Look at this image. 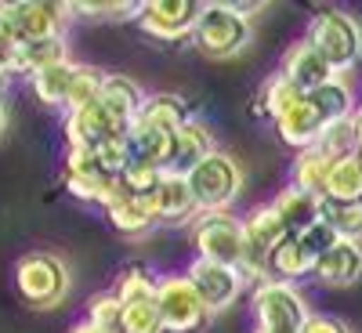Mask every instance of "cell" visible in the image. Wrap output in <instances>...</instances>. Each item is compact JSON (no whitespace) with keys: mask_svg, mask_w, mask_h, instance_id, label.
<instances>
[{"mask_svg":"<svg viewBox=\"0 0 362 333\" xmlns=\"http://www.w3.org/2000/svg\"><path fill=\"white\" fill-rule=\"evenodd\" d=\"M319 153L329 156V160H348V156H358V127H355V116L348 119H337V124H326L322 138H319Z\"/></svg>","mask_w":362,"mask_h":333,"instance_id":"obj_32","label":"cell"},{"mask_svg":"<svg viewBox=\"0 0 362 333\" xmlns=\"http://www.w3.org/2000/svg\"><path fill=\"white\" fill-rule=\"evenodd\" d=\"M254 333H286V329H254Z\"/></svg>","mask_w":362,"mask_h":333,"instance_id":"obj_47","label":"cell"},{"mask_svg":"<svg viewBox=\"0 0 362 333\" xmlns=\"http://www.w3.org/2000/svg\"><path fill=\"white\" fill-rule=\"evenodd\" d=\"M105 218L116 232H124V235H145L148 228H156V214H153V206H148L145 196H119L105 206Z\"/></svg>","mask_w":362,"mask_h":333,"instance_id":"obj_25","label":"cell"},{"mask_svg":"<svg viewBox=\"0 0 362 333\" xmlns=\"http://www.w3.org/2000/svg\"><path fill=\"white\" fill-rule=\"evenodd\" d=\"M98 153V160H102V167L109 170V174H124L131 163H134V148H131V134H116V138H109L102 148H95Z\"/></svg>","mask_w":362,"mask_h":333,"instance_id":"obj_37","label":"cell"},{"mask_svg":"<svg viewBox=\"0 0 362 333\" xmlns=\"http://www.w3.org/2000/svg\"><path fill=\"white\" fill-rule=\"evenodd\" d=\"M105 76H109V73H102V69H95V66H80L76 87H73V98H69V109H66V112L83 109V105H95L98 95H102V87H105Z\"/></svg>","mask_w":362,"mask_h":333,"instance_id":"obj_36","label":"cell"},{"mask_svg":"<svg viewBox=\"0 0 362 333\" xmlns=\"http://www.w3.org/2000/svg\"><path fill=\"white\" fill-rule=\"evenodd\" d=\"M189 283L196 286V293L203 297V305L210 312H225L232 308L239 297H243V271L239 268H228V264H218V261H206V257H196L189 264Z\"/></svg>","mask_w":362,"mask_h":333,"instance_id":"obj_11","label":"cell"},{"mask_svg":"<svg viewBox=\"0 0 362 333\" xmlns=\"http://www.w3.org/2000/svg\"><path fill=\"white\" fill-rule=\"evenodd\" d=\"M300 98H305V95H300V90H297L283 73H276L272 80H264V87H261L257 112H261V116H268V119H279V116H283L286 109H293Z\"/></svg>","mask_w":362,"mask_h":333,"instance_id":"obj_33","label":"cell"},{"mask_svg":"<svg viewBox=\"0 0 362 333\" xmlns=\"http://www.w3.org/2000/svg\"><path fill=\"white\" fill-rule=\"evenodd\" d=\"M300 333H351V329L334 315H312L305 326H300Z\"/></svg>","mask_w":362,"mask_h":333,"instance_id":"obj_41","label":"cell"},{"mask_svg":"<svg viewBox=\"0 0 362 333\" xmlns=\"http://www.w3.org/2000/svg\"><path fill=\"white\" fill-rule=\"evenodd\" d=\"M112 293L124 300V305H148V300H156V293H160V279H156L148 268L131 264V268L119 271Z\"/></svg>","mask_w":362,"mask_h":333,"instance_id":"obj_31","label":"cell"},{"mask_svg":"<svg viewBox=\"0 0 362 333\" xmlns=\"http://www.w3.org/2000/svg\"><path fill=\"white\" fill-rule=\"evenodd\" d=\"M254 315H257V329H286V333H300L312 319L308 312V300L293 283H283V279H264L254 286Z\"/></svg>","mask_w":362,"mask_h":333,"instance_id":"obj_5","label":"cell"},{"mask_svg":"<svg viewBox=\"0 0 362 333\" xmlns=\"http://www.w3.org/2000/svg\"><path fill=\"white\" fill-rule=\"evenodd\" d=\"M69 333H102V329H95V326H90V322L83 319V322H80V326H73Z\"/></svg>","mask_w":362,"mask_h":333,"instance_id":"obj_43","label":"cell"},{"mask_svg":"<svg viewBox=\"0 0 362 333\" xmlns=\"http://www.w3.org/2000/svg\"><path fill=\"white\" fill-rule=\"evenodd\" d=\"M131 148H134V160H141V163H156V167H163L167 170V163H170V148H174V134H163V131H156V127H145V124H131Z\"/></svg>","mask_w":362,"mask_h":333,"instance_id":"obj_28","label":"cell"},{"mask_svg":"<svg viewBox=\"0 0 362 333\" xmlns=\"http://www.w3.org/2000/svg\"><path fill=\"white\" fill-rule=\"evenodd\" d=\"M322 199H341V203L362 199V153L348 156V160H334V170H329Z\"/></svg>","mask_w":362,"mask_h":333,"instance_id":"obj_29","label":"cell"},{"mask_svg":"<svg viewBox=\"0 0 362 333\" xmlns=\"http://www.w3.org/2000/svg\"><path fill=\"white\" fill-rule=\"evenodd\" d=\"M279 73L300 90V95H312V90H319L322 83H329V80L337 76L334 69H329V62H326V58H322L308 40H297V44L283 54Z\"/></svg>","mask_w":362,"mask_h":333,"instance_id":"obj_13","label":"cell"},{"mask_svg":"<svg viewBox=\"0 0 362 333\" xmlns=\"http://www.w3.org/2000/svg\"><path fill=\"white\" fill-rule=\"evenodd\" d=\"M300 243H305L315 257H322L326 250H334L337 243H341V235L334 232V228H329L326 221H315L312 228H305V232H300Z\"/></svg>","mask_w":362,"mask_h":333,"instance_id":"obj_39","label":"cell"},{"mask_svg":"<svg viewBox=\"0 0 362 333\" xmlns=\"http://www.w3.org/2000/svg\"><path fill=\"white\" fill-rule=\"evenodd\" d=\"M305 40L326 58L329 69H334L337 76L355 69L358 58H362V25H358V18H351L341 8L315 11V18L308 22Z\"/></svg>","mask_w":362,"mask_h":333,"instance_id":"obj_1","label":"cell"},{"mask_svg":"<svg viewBox=\"0 0 362 333\" xmlns=\"http://www.w3.org/2000/svg\"><path fill=\"white\" fill-rule=\"evenodd\" d=\"M148 206H153L156 221H189V218H199V203H196V192L189 185V174H170L160 181V189L153 196H145Z\"/></svg>","mask_w":362,"mask_h":333,"instance_id":"obj_14","label":"cell"},{"mask_svg":"<svg viewBox=\"0 0 362 333\" xmlns=\"http://www.w3.org/2000/svg\"><path fill=\"white\" fill-rule=\"evenodd\" d=\"M312 276H315L322 286H351V283L362 276V247L341 239L334 250H326V254L315 261Z\"/></svg>","mask_w":362,"mask_h":333,"instance_id":"obj_19","label":"cell"},{"mask_svg":"<svg viewBox=\"0 0 362 333\" xmlns=\"http://www.w3.org/2000/svg\"><path fill=\"white\" fill-rule=\"evenodd\" d=\"M127 131H131V127L116 124V119H112L98 102L66 112V141H69V148H102L109 138L127 134Z\"/></svg>","mask_w":362,"mask_h":333,"instance_id":"obj_12","label":"cell"},{"mask_svg":"<svg viewBox=\"0 0 362 333\" xmlns=\"http://www.w3.org/2000/svg\"><path fill=\"white\" fill-rule=\"evenodd\" d=\"M250 40V18L239 15L235 4H203V15L196 22L192 44L206 58H232Z\"/></svg>","mask_w":362,"mask_h":333,"instance_id":"obj_4","label":"cell"},{"mask_svg":"<svg viewBox=\"0 0 362 333\" xmlns=\"http://www.w3.org/2000/svg\"><path fill=\"white\" fill-rule=\"evenodd\" d=\"M8 80H11V73H8V69H0V95L8 90Z\"/></svg>","mask_w":362,"mask_h":333,"instance_id":"obj_45","label":"cell"},{"mask_svg":"<svg viewBox=\"0 0 362 333\" xmlns=\"http://www.w3.org/2000/svg\"><path fill=\"white\" fill-rule=\"evenodd\" d=\"M210 153H218L214 134H210V127L203 124L199 116H192L189 124L174 134V148H170L167 170H170V174H189V170H196Z\"/></svg>","mask_w":362,"mask_h":333,"instance_id":"obj_16","label":"cell"},{"mask_svg":"<svg viewBox=\"0 0 362 333\" xmlns=\"http://www.w3.org/2000/svg\"><path fill=\"white\" fill-rule=\"evenodd\" d=\"M69 62V47H66V37L62 40H25L22 47H15L11 54V76H29L33 80L37 73L51 69V66H62Z\"/></svg>","mask_w":362,"mask_h":333,"instance_id":"obj_20","label":"cell"},{"mask_svg":"<svg viewBox=\"0 0 362 333\" xmlns=\"http://www.w3.org/2000/svg\"><path fill=\"white\" fill-rule=\"evenodd\" d=\"M156 308L163 315L167 333H203L210 326V315H214L203 305V297L196 293V286L189 283V276H167V279H160Z\"/></svg>","mask_w":362,"mask_h":333,"instance_id":"obj_8","label":"cell"},{"mask_svg":"<svg viewBox=\"0 0 362 333\" xmlns=\"http://www.w3.org/2000/svg\"><path fill=\"white\" fill-rule=\"evenodd\" d=\"M319 218L334 228L341 239H348V243H358V239H362V199H351V203L322 199Z\"/></svg>","mask_w":362,"mask_h":333,"instance_id":"obj_30","label":"cell"},{"mask_svg":"<svg viewBox=\"0 0 362 333\" xmlns=\"http://www.w3.org/2000/svg\"><path fill=\"white\" fill-rule=\"evenodd\" d=\"M355 127H358V153H362V105H358V112H355Z\"/></svg>","mask_w":362,"mask_h":333,"instance_id":"obj_44","label":"cell"},{"mask_svg":"<svg viewBox=\"0 0 362 333\" xmlns=\"http://www.w3.org/2000/svg\"><path fill=\"white\" fill-rule=\"evenodd\" d=\"M66 189L76 199L98 203V206H109L119 196H131L124 189V181L102 167L95 148H69V153H66Z\"/></svg>","mask_w":362,"mask_h":333,"instance_id":"obj_7","label":"cell"},{"mask_svg":"<svg viewBox=\"0 0 362 333\" xmlns=\"http://www.w3.org/2000/svg\"><path fill=\"white\" fill-rule=\"evenodd\" d=\"M192 119L189 112V102L181 98V95H170V90H160V95H148L145 98V109L138 116V124L145 127H156L163 134H177L181 127H185Z\"/></svg>","mask_w":362,"mask_h":333,"instance_id":"obj_21","label":"cell"},{"mask_svg":"<svg viewBox=\"0 0 362 333\" xmlns=\"http://www.w3.org/2000/svg\"><path fill=\"white\" fill-rule=\"evenodd\" d=\"M124 333H167L156 300H148V305H127V312H124Z\"/></svg>","mask_w":362,"mask_h":333,"instance_id":"obj_38","label":"cell"},{"mask_svg":"<svg viewBox=\"0 0 362 333\" xmlns=\"http://www.w3.org/2000/svg\"><path fill=\"white\" fill-rule=\"evenodd\" d=\"M189 185L196 192L199 214H214V210H228L232 199L239 196V185H243V170L228 153H210L196 170H189Z\"/></svg>","mask_w":362,"mask_h":333,"instance_id":"obj_6","label":"cell"},{"mask_svg":"<svg viewBox=\"0 0 362 333\" xmlns=\"http://www.w3.org/2000/svg\"><path fill=\"white\" fill-rule=\"evenodd\" d=\"M145 98H148V95L138 87V80H131L127 73H109L102 95H98V105L116 119V124L131 127L134 119L141 116V109H145Z\"/></svg>","mask_w":362,"mask_h":333,"instance_id":"obj_17","label":"cell"},{"mask_svg":"<svg viewBox=\"0 0 362 333\" xmlns=\"http://www.w3.org/2000/svg\"><path fill=\"white\" fill-rule=\"evenodd\" d=\"M11 54H15V47H11L4 37H0V69H8V66H11ZM8 73H11V69H8Z\"/></svg>","mask_w":362,"mask_h":333,"instance_id":"obj_42","label":"cell"},{"mask_svg":"<svg viewBox=\"0 0 362 333\" xmlns=\"http://www.w3.org/2000/svg\"><path fill=\"white\" fill-rule=\"evenodd\" d=\"M167 177V170L163 167H156V163H141V160H134L124 174H119V181H124V189L131 192V196H153L156 189H160V181Z\"/></svg>","mask_w":362,"mask_h":333,"instance_id":"obj_35","label":"cell"},{"mask_svg":"<svg viewBox=\"0 0 362 333\" xmlns=\"http://www.w3.org/2000/svg\"><path fill=\"white\" fill-rule=\"evenodd\" d=\"M329 170H334V160L322 156L319 148H305L297 153L293 160V170H290V185H297L300 192H312V196H326V181H329Z\"/></svg>","mask_w":362,"mask_h":333,"instance_id":"obj_27","label":"cell"},{"mask_svg":"<svg viewBox=\"0 0 362 333\" xmlns=\"http://www.w3.org/2000/svg\"><path fill=\"white\" fill-rule=\"evenodd\" d=\"M76 73H80V62H62V66H51L44 73H37L29 80L33 95L44 102V105H54V109H69V98H73V87H76Z\"/></svg>","mask_w":362,"mask_h":333,"instance_id":"obj_24","label":"cell"},{"mask_svg":"<svg viewBox=\"0 0 362 333\" xmlns=\"http://www.w3.org/2000/svg\"><path fill=\"white\" fill-rule=\"evenodd\" d=\"M0 37H4L11 47H22V44H25L22 25H18V15H15V4H0Z\"/></svg>","mask_w":362,"mask_h":333,"instance_id":"obj_40","label":"cell"},{"mask_svg":"<svg viewBox=\"0 0 362 333\" xmlns=\"http://www.w3.org/2000/svg\"><path fill=\"white\" fill-rule=\"evenodd\" d=\"M18 25L25 40H62L66 37V4H44V0H18Z\"/></svg>","mask_w":362,"mask_h":333,"instance_id":"obj_18","label":"cell"},{"mask_svg":"<svg viewBox=\"0 0 362 333\" xmlns=\"http://www.w3.org/2000/svg\"><path fill=\"white\" fill-rule=\"evenodd\" d=\"M124 312L127 305L116 293H98L87 300V322L102 333H124Z\"/></svg>","mask_w":362,"mask_h":333,"instance_id":"obj_34","label":"cell"},{"mask_svg":"<svg viewBox=\"0 0 362 333\" xmlns=\"http://www.w3.org/2000/svg\"><path fill=\"white\" fill-rule=\"evenodd\" d=\"M15 286L33 308H58L69 293V268L54 254H25L15 264Z\"/></svg>","mask_w":362,"mask_h":333,"instance_id":"obj_3","label":"cell"},{"mask_svg":"<svg viewBox=\"0 0 362 333\" xmlns=\"http://www.w3.org/2000/svg\"><path fill=\"white\" fill-rule=\"evenodd\" d=\"M192 243H196L199 257L228 264V268H239V261H243V243H247L243 218L228 214V210L199 214L196 218V228H192Z\"/></svg>","mask_w":362,"mask_h":333,"instance_id":"obj_9","label":"cell"},{"mask_svg":"<svg viewBox=\"0 0 362 333\" xmlns=\"http://www.w3.org/2000/svg\"><path fill=\"white\" fill-rule=\"evenodd\" d=\"M272 206H276V214L283 218V225H286L293 235H300L305 228H312L315 221H322V218H319L322 199L312 196V192H300L297 185H286L283 192H276Z\"/></svg>","mask_w":362,"mask_h":333,"instance_id":"obj_23","label":"cell"},{"mask_svg":"<svg viewBox=\"0 0 362 333\" xmlns=\"http://www.w3.org/2000/svg\"><path fill=\"white\" fill-rule=\"evenodd\" d=\"M315 254L300 243V235H286L283 243L272 250V264H268V276L272 279H283V283H297L315 271Z\"/></svg>","mask_w":362,"mask_h":333,"instance_id":"obj_22","label":"cell"},{"mask_svg":"<svg viewBox=\"0 0 362 333\" xmlns=\"http://www.w3.org/2000/svg\"><path fill=\"white\" fill-rule=\"evenodd\" d=\"M322 131H326V119H322V112L308 102V95L276 119V134H279L290 148H297V153L315 148L319 138H322Z\"/></svg>","mask_w":362,"mask_h":333,"instance_id":"obj_15","label":"cell"},{"mask_svg":"<svg viewBox=\"0 0 362 333\" xmlns=\"http://www.w3.org/2000/svg\"><path fill=\"white\" fill-rule=\"evenodd\" d=\"M199 15H203V4H196V0H148V4H141L134 22L153 40L177 44L196 33Z\"/></svg>","mask_w":362,"mask_h":333,"instance_id":"obj_10","label":"cell"},{"mask_svg":"<svg viewBox=\"0 0 362 333\" xmlns=\"http://www.w3.org/2000/svg\"><path fill=\"white\" fill-rule=\"evenodd\" d=\"M4 127H8V112H4V102H0V134H4Z\"/></svg>","mask_w":362,"mask_h":333,"instance_id":"obj_46","label":"cell"},{"mask_svg":"<svg viewBox=\"0 0 362 333\" xmlns=\"http://www.w3.org/2000/svg\"><path fill=\"white\" fill-rule=\"evenodd\" d=\"M308 102L322 112L326 124H337V119H348V116L358 112V105H355V90H351L348 76H334L329 83H322L319 90H312V95H308Z\"/></svg>","mask_w":362,"mask_h":333,"instance_id":"obj_26","label":"cell"},{"mask_svg":"<svg viewBox=\"0 0 362 333\" xmlns=\"http://www.w3.org/2000/svg\"><path fill=\"white\" fill-rule=\"evenodd\" d=\"M243 232H247V243H243V261H239L243 279H250V283L272 279L268 276L272 250H276L283 239L293 235V232L283 225V218L276 214V206H272V203H261V206L250 210V214L243 218Z\"/></svg>","mask_w":362,"mask_h":333,"instance_id":"obj_2","label":"cell"}]
</instances>
